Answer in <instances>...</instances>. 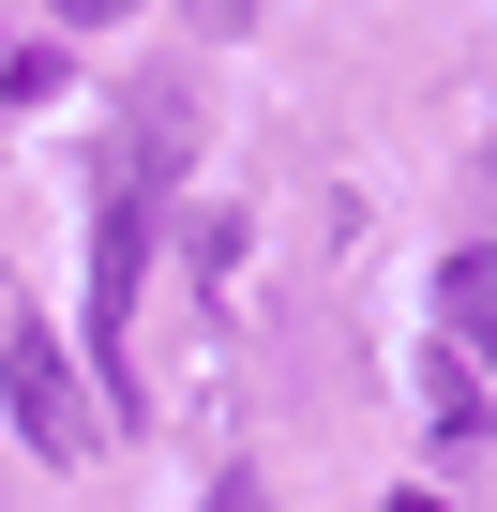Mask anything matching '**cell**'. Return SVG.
Masks as SVG:
<instances>
[{
	"mask_svg": "<svg viewBox=\"0 0 497 512\" xmlns=\"http://www.w3.org/2000/svg\"><path fill=\"white\" fill-rule=\"evenodd\" d=\"M0 407H16V437H31L46 467H91V452H106V407H91L76 347H61L31 302H0Z\"/></svg>",
	"mask_w": 497,
	"mask_h": 512,
	"instance_id": "obj_2",
	"label": "cell"
},
{
	"mask_svg": "<svg viewBox=\"0 0 497 512\" xmlns=\"http://www.w3.org/2000/svg\"><path fill=\"white\" fill-rule=\"evenodd\" d=\"M166 181H181V91L136 106V151L106 166V211H91V392H136V287H151Z\"/></svg>",
	"mask_w": 497,
	"mask_h": 512,
	"instance_id": "obj_1",
	"label": "cell"
},
{
	"mask_svg": "<svg viewBox=\"0 0 497 512\" xmlns=\"http://www.w3.org/2000/svg\"><path fill=\"white\" fill-rule=\"evenodd\" d=\"M136 16V0H61V31H121Z\"/></svg>",
	"mask_w": 497,
	"mask_h": 512,
	"instance_id": "obj_5",
	"label": "cell"
},
{
	"mask_svg": "<svg viewBox=\"0 0 497 512\" xmlns=\"http://www.w3.org/2000/svg\"><path fill=\"white\" fill-rule=\"evenodd\" d=\"M392 512H452V497H392Z\"/></svg>",
	"mask_w": 497,
	"mask_h": 512,
	"instance_id": "obj_7",
	"label": "cell"
},
{
	"mask_svg": "<svg viewBox=\"0 0 497 512\" xmlns=\"http://www.w3.org/2000/svg\"><path fill=\"white\" fill-rule=\"evenodd\" d=\"M437 317H452V362H482V392H497V241L437 256Z\"/></svg>",
	"mask_w": 497,
	"mask_h": 512,
	"instance_id": "obj_3",
	"label": "cell"
},
{
	"mask_svg": "<svg viewBox=\"0 0 497 512\" xmlns=\"http://www.w3.org/2000/svg\"><path fill=\"white\" fill-rule=\"evenodd\" d=\"M211 512H257V482H226V497H211Z\"/></svg>",
	"mask_w": 497,
	"mask_h": 512,
	"instance_id": "obj_6",
	"label": "cell"
},
{
	"mask_svg": "<svg viewBox=\"0 0 497 512\" xmlns=\"http://www.w3.org/2000/svg\"><path fill=\"white\" fill-rule=\"evenodd\" d=\"M422 422H437V437H482V362L437 347V362H422Z\"/></svg>",
	"mask_w": 497,
	"mask_h": 512,
	"instance_id": "obj_4",
	"label": "cell"
}]
</instances>
